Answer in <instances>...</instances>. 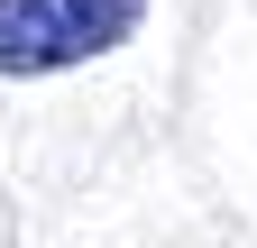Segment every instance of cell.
<instances>
[{
    "label": "cell",
    "instance_id": "obj_1",
    "mask_svg": "<svg viewBox=\"0 0 257 248\" xmlns=\"http://www.w3.org/2000/svg\"><path fill=\"white\" fill-rule=\"evenodd\" d=\"M147 0H0V74H74L138 37Z\"/></svg>",
    "mask_w": 257,
    "mask_h": 248
}]
</instances>
